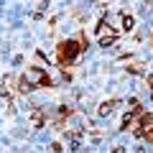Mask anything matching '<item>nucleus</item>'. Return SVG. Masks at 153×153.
Wrapping results in <instances>:
<instances>
[{
    "mask_svg": "<svg viewBox=\"0 0 153 153\" xmlns=\"http://www.w3.org/2000/svg\"><path fill=\"white\" fill-rule=\"evenodd\" d=\"M84 46H87V41H76V38H66V41H59V46H56V64L59 66H71L76 59H79V54L84 51Z\"/></svg>",
    "mask_w": 153,
    "mask_h": 153,
    "instance_id": "obj_1",
    "label": "nucleus"
},
{
    "mask_svg": "<svg viewBox=\"0 0 153 153\" xmlns=\"http://www.w3.org/2000/svg\"><path fill=\"white\" fill-rule=\"evenodd\" d=\"M115 41H117V31L107 23V18H102V21L97 23V44L102 46V49H107V46H112Z\"/></svg>",
    "mask_w": 153,
    "mask_h": 153,
    "instance_id": "obj_2",
    "label": "nucleus"
},
{
    "mask_svg": "<svg viewBox=\"0 0 153 153\" xmlns=\"http://www.w3.org/2000/svg\"><path fill=\"white\" fill-rule=\"evenodd\" d=\"M26 76L31 79L36 87H54V79L49 76V71H44V69H38V66H28V71H26Z\"/></svg>",
    "mask_w": 153,
    "mask_h": 153,
    "instance_id": "obj_3",
    "label": "nucleus"
},
{
    "mask_svg": "<svg viewBox=\"0 0 153 153\" xmlns=\"http://www.w3.org/2000/svg\"><path fill=\"white\" fill-rule=\"evenodd\" d=\"M117 105H120V100L115 97V100H107V102H102L97 107V115L100 117H110V112H112V110H117Z\"/></svg>",
    "mask_w": 153,
    "mask_h": 153,
    "instance_id": "obj_4",
    "label": "nucleus"
},
{
    "mask_svg": "<svg viewBox=\"0 0 153 153\" xmlns=\"http://www.w3.org/2000/svg\"><path fill=\"white\" fill-rule=\"evenodd\" d=\"M123 26H125V31H133V26H135V21H133V16H123Z\"/></svg>",
    "mask_w": 153,
    "mask_h": 153,
    "instance_id": "obj_5",
    "label": "nucleus"
},
{
    "mask_svg": "<svg viewBox=\"0 0 153 153\" xmlns=\"http://www.w3.org/2000/svg\"><path fill=\"white\" fill-rule=\"evenodd\" d=\"M128 71H133V74H135V71H138V74H143L146 66H143V64H133V66H128Z\"/></svg>",
    "mask_w": 153,
    "mask_h": 153,
    "instance_id": "obj_6",
    "label": "nucleus"
},
{
    "mask_svg": "<svg viewBox=\"0 0 153 153\" xmlns=\"http://www.w3.org/2000/svg\"><path fill=\"white\" fill-rule=\"evenodd\" d=\"M51 153H61V146H59V143H54V146H51Z\"/></svg>",
    "mask_w": 153,
    "mask_h": 153,
    "instance_id": "obj_7",
    "label": "nucleus"
},
{
    "mask_svg": "<svg viewBox=\"0 0 153 153\" xmlns=\"http://www.w3.org/2000/svg\"><path fill=\"white\" fill-rule=\"evenodd\" d=\"M112 153H125V151H123V148H115V151Z\"/></svg>",
    "mask_w": 153,
    "mask_h": 153,
    "instance_id": "obj_8",
    "label": "nucleus"
},
{
    "mask_svg": "<svg viewBox=\"0 0 153 153\" xmlns=\"http://www.w3.org/2000/svg\"><path fill=\"white\" fill-rule=\"evenodd\" d=\"M148 84H151V92H153V76H151V79H148Z\"/></svg>",
    "mask_w": 153,
    "mask_h": 153,
    "instance_id": "obj_9",
    "label": "nucleus"
},
{
    "mask_svg": "<svg viewBox=\"0 0 153 153\" xmlns=\"http://www.w3.org/2000/svg\"><path fill=\"white\" fill-rule=\"evenodd\" d=\"M97 3H102V5H105V3H107V0H97Z\"/></svg>",
    "mask_w": 153,
    "mask_h": 153,
    "instance_id": "obj_10",
    "label": "nucleus"
}]
</instances>
